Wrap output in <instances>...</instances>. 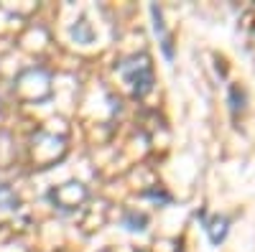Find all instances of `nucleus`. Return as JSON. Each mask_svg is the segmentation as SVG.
I'll use <instances>...</instances> for the list:
<instances>
[{
    "label": "nucleus",
    "mask_w": 255,
    "mask_h": 252,
    "mask_svg": "<svg viewBox=\"0 0 255 252\" xmlns=\"http://www.w3.org/2000/svg\"><path fill=\"white\" fill-rule=\"evenodd\" d=\"M64 153H67V140L46 130H38L28 143V158L33 168H49L61 161Z\"/></svg>",
    "instance_id": "1"
},
{
    "label": "nucleus",
    "mask_w": 255,
    "mask_h": 252,
    "mask_svg": "<svg viewBox=\"0 0 255 252\" xmlns=\"http://www.w3.org/2000/svg\"><path fill=\"white\" fill-rule=\"evenodd\" d=\"M118 72H120V77L125 79V84L130 87V92L135 97H145L153 89V64L145 54L125 59L118 67Z\"/></svg>",
    "instance_id": "2"
},
{
    "label": "nucleus",
    "mask_w": 255,
    "mask_h": 252,
    "mask_svg": "<svg viewBox=\"0 0 255 252\" xmlns=\"http://www.w3.org/2000/svg\"><path fill=\"white\" fill-rule=\"evenodd\" d=\"M13 92L23 102H44L51 97V74L44 69H26L13 82Z\"/></svg>",
    "instance_id": "3"
},
{
    "label": "nucleus",
    "mask_w": 255,
    "mask_h": 252,
    "mask_svg": "<svg viewBox=\"0 0 255 252\" xmlns=\"http://www.w3.org/2000/svg\"><path fill=\"white\" fill-rule=\"evenodd\" d=\"M87 199H90V191H87V186L79 183V181H67V183H61V186L49 191L51 206L64 212V214H72L77 209H82L87 204Z\"/></svg>",
    "instance_id": "4"
},
{
    "label": "nucleus",
    "mask_w": 255,
    "mask_h": 252,
    "mask_svg": "<svg viewBox=\"0 0 255 252\" xmlns=\"http://www.w3.org/2000/svg\"><path fill=\"white\" fill-rule=\"evenodd\" d=\"M151 15H153V28H156V33L161 36V46H163V54L171 59L174 56V46H171V36H168V31H166V23H163V15H161V10L156 8V5H151Z\"/></svg>",
    "instance_id": "5"
},
{
    "label": "nucleus",
    "mask_w": 255,
    "mask_h": 252,
    "mask_svg": "<svg viewBox=\"0 0 255 252\" xmlns=\"http://www.w3.org/2000/svg\"><path fill=\"white\" fill-rule=\"evenodd\" d=\"M227 227H230V219H227V217H212V219L207 222L204 229H207V235H209L212 245H220V242L225 240Z\"/></svg>",
    "instance_id": "6"
},
{
    "label": "nucleus",
    "mask_w": 255,
    "mask_h": 252,
    "mask_svg": "<svg viewBox=\"0 0 255 252\" xmlns=\"http://www.w3.org/2000/svg\"><path fill=\"white\" fill-rule=\"evenodd\" d=\"M20 209V201L18 196L10 191V188L5 183H0V212H5V214H15Z\"/></svg>",
    "instance_id": "7"
},
{
    "label": "nucleus",
    "mask_w": 255,
    "mask_h": 252,
    "mask_svg": "<svg viewBox=\"0 0 255 252\" xmlns=\"http://www.w3.org/2000/svg\"><path fill=\"white\" fill-rule=\"evenodd\" d=\"M72 38L77 41V44H90L92 41V28L87 23V18H79L77 23L72 26Z\"/></svg>",
    "instance_id": "8"
},
{
    "label": "nucleus",
    "mask_w": 255,
    "mask_h": 252,
    "mask_svg": "<svg viewBox=\"0 0 255 252\" xmlns=\"http://www.w3.org/2000/svg\"><path fill=\"white\" fill-rule=\"evenodd\" d=\"M125 224H128V229H133V232H143V229H145V217H135V214H128Z\"/></svg>",
    "instance_id": "9"
}]
</instances>
